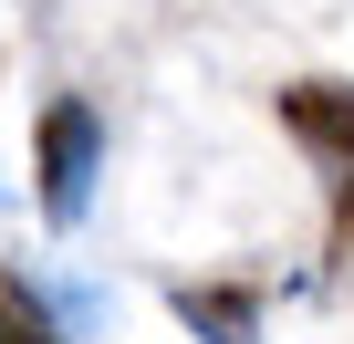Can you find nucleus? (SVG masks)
<instances>
[{
    "label": "nucleus",
    "mask_w": 354,
    "mask_h": 344,
    "mask_svg": "<svg viewBox=\"0 0 354 344\" xmlns=\"http://www.w3.org/2000/svg\"><path fill=\"white\" fill-rule=\"evenodd\" d=\"M94 167H104L94 105H84V94H53L42 125H32V209H42V230H84V209H94Z\"/></svg>",
    "instance_id": "f257e3e1"
},
{
    "label": "nucleus",
    "mask_w": 354,
    "mask_h": 344,
    "mask_svg": "<svg viewBox=\"0 0 354 344\" xmlns=\"http://www.w3.org/2000/svg\"><path fill=\"white\" fill-rule=\"evenodd\" d=\"M271 115H281V136H292L313 167H354V84H333V73L281 84V94H271Z\"/></svg>",
    "instance_id": "f03ea898"
},
{
    "label": "nucleus",
    "mask_w": 354,
    "mask_h": 344,
    "mask_svg": "<svg viewBox=\"0 0 354 344\" xmlns=\"http://www.w3.org/2000/svg\"><path fill=\"white\" fill-rule=\"evenodd\" d=\"M167 302H177V323L198 344H261V292L250 282H177Z\"/></svg>",
    "instance_id": "7ed1b4c3"
},
{
    "label": "nucleus",
    "mask_w": 354,
    "mask_h": 344,
    "mask_svg": "<svg viewBox=\"0 0 354 344\" xmlns=\"http://www.w3.org/2000/svg\"><path fill=\"white\" fill-rule=\"evenodd\" d=\"M32 292H42V313H53V323H63L73 344H84V334L104 323V292H84V282H42V271H32Z\"/></svg>",
    "instance_id": "20e7f679"
},
{
    "label": "nucleus",
    "mask_w": 354,
    "mask_h": 344,
    "mask_svg": "<svg viewBox=\"0 0 354 344\" xmlns=\"http://www.w3.org/2000/svg\"><path fill=\"white\" fill-rule=\"evenodd\" d=\"M42 334V292H32V271H0V344H32Z\"/></svg>",
    "instance_id": "39448f33"
},
{
    "label": "nucleus",
    "mask_w": 354,
    "mask_h": 344,
    "mask_svg": "<svg viewBox=\"0 0 354 344\" xmlns=\"http://www.w3.org/2000/svg\"><path fill=\"white\" fill-rule=\"evenodd\" d=\"M323 271H354V167H333V219H323Z\"/></svg>",
    "instance_id": "423d86ee"
}]
</instances>
